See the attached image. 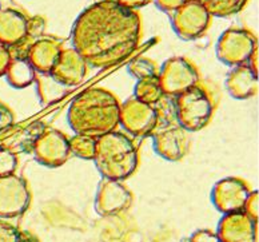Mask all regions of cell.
<instances>
[{
    "label": "cell",
    "instance_id": "obj_1",
    "mask_svg": "<svg viewBox=\"0 0 259 242\" xmlns=\"http://www.w3.org/2000/svg\"><path fill=\"white\" fill-rule=\"evenodd\" d=\"M142 35L141 16L118 2L94 3L81 12L71 31L72 49L85 63L108 67L128 58Z\"/></svg>",
    "mask_w": 259,
    "mask_h": 242
},
{
    "label": "cell",
    "instance_id": "obj_2",
    "mask_svg": "<svg viewBox=\"0 0 259 242\" xmlns=\"http://www.w3.org/2000/svg\"><path fill=\"white\" fill-rule=\"evenodd\" d=\"M120 103L118 98L102 87L79 94L68 110L71 129L79 135L99 138L119 125Z\"/></svg>",
    "mask_w": 259,
    "mask_h": 242
},
{
    "label": "cell",
    "instance_id": "obj_3",
    "mask_svg": "<svg viewBox=\"0 0 259 242\" xmlns=\"http://www.w3.org/2000/svg\"><path fill=\"white\" fill-rule=\"evenodd\" d=\"M94 160L104 178L122 181L137 170L139 153L133 139L114 130L97 138Z\"/></svg>",
    "mask_w": 259,
    "mask_h": 242
},
{
    "label": "cell",
    "instance_id": "obj_4",
    "mask_svg": "<svg viewBox=\"0 0 259 242\" xmlns=\"http://www.w3.org/2000/svg\"><path fill=\"white\" fill-rule=\"evenodd\" d=\"M179 126L186 131H199L208 125L215 110L214 95L206 85L195 83L175 99Z\"/></svg>",
    "mask_w": 259,
    "mask_h": 242
},
{
    "label": "cell",
    "instance_id": "obj_5",
    "mask_svg": "<svg viewBox=\"0 0 259 242\" xmlns=\"http://www.w3.org/2000/svg\"><path fill=\"white\" fill-rule=\"evenodd\" d=\"M258 49V39L243 28H229L221 35L217 45L219 60L231 67L246 64L254 50Z\"/></svg>",
    "mask_w": 259,
    "mask_h": 242
},
{
    "label": "cell",
    "instance_id": "obj_6",
    "mask_svg": "<svg viewBox=\"0 0 259 242\" xmlns=\"http://www.w3.org/2000/svg\"><path fill=\"white\" fill-rule=\"evenodd\" d=\"M158 78L164 95L171 97H178L179 94L200 80L199 72L193 62L182 56H174L166 60L159 68Z\"/></svg>",
    "mask_w": 259,
    "mask_h": 242
},
{
    "label": "cell",
    "instance_id": "obj_7",
    "mask_svg": "<svg viewBox=\"0 0 259 242\" xmlns=\"http://www.w3.org/2000/svg\"><path fill=\"white\" fill-rule=\"evenodd\" d=\"M171 23L179 37L193 41L206 32L211 23V15L199 0H186L181 7L172 11Z\"/></svg>",
    "mask_w": 259,
    "mask_h": 242
},
{
    "label": "cell",
    "instance_id": "obj_8",
    "mask_svg": "<svg viewBox=\"0 0 259 242\" xmlns=\"http://www.w3.org/2000/svg\"><path fill=\"white\" fill-rule=\"evenodd\" d=\"M31 202L28 183L15 174L0 177V218H15L26 213Z\"/></svg>",
    "mask_w": 259,
    "mask_h": 242
},
{
    "label": "cell",
    "instance_id": "obj_9",
    "mask_svg": "<svg viewBox=\"0 0 259 242\" xmlns=\"http://www.w3.org/2000/svg\"><path fill=\"white\" fill-rule=\"evenodd\" d=\"M119 123L124 130L137 137H146L155 131L158 125V111L154 106L131 98L120 106Z\"/></svg>",
    "mask_w": 259,
    "mask_h": 242
},
{
    "label": "cell",
    "instance_id": "obj_10",
    "mask_svg": "<svg viewBox=\"0 0 259 242\" xmlns=\"http://www.w3.org/2000/svg\"><path fill=\"white\" fill-rule=\"evenodd\" d=\"M250 189L241 178H225L215 183L211 190V201L223 214L243 212Z\"/></svg>",
    "mask_w": 259,
    "mask_h": 242
},
{
    "label": "cell",
    "instance_id": "obj_11",
    "mask_svg": "<svg viewBox=\"0 0 259 242\" xmlns=\"http://www.w3.org/2000/svg\"><path fill=\"white\" fill-rule=\"evenodd\" d=\"M32 153L45 166H60L71 155L68 138L58 130H45L35 142Z\"/></svg>",
    "mask_w": 259,
    "mask_h": 242
},
{
    "label": "cell",
    "instance_id": "obj_12",
    "mask_svg": "<svg viewBox=\"0 0 259 242\" xmlns=\"http://www.w3.org/2000/svg\"><path fill=\"white\" fill-rule=\"evenodd\" d=\"M133 194L120 181H102L95 199V210L102 217H110L124 212L131 206Z\"/></svg>",
    "mask_w": 259,
    "mask_h": 242
},
{
    "label": "cell",
    "instance_id": "obj_13",
    "mask_svg": "<svg viewBox=\"0 0 259 242\" xmlns=\"http://www.w3.org/2000/svg\"><path fill=\"white\" fill-rule=\"evenodd\" d=\"M219 242H256L258 222L244 212L225 214L218 225Z\"/></svg>",
    "mask_w": 259,
    "mask_h": 242
},
{
    "label": "cell",
    "instance_id": "obj_14",
    "mask_svg": "<svg viewBox=\"0 0 259 242\" xmlns=\"http://www.w3.org/2000/svg\"><path fill=\"white\" fill-rule=\"evenodd\" d=\"M87 72V63L76 50L63 49L50 74L67 87L78 86Z\"/></svg>",
    "mask_w": 259,
    "mask_h": 242
},
{
    "label": "cell",
    "instance_id": "obj_15",
    "mask_svg": "<svg viewBox=\"0 0 259 242\" xmlns=\"http://www.w3.org/2000/svg\"><path fill=\"white\" fill-rule=\"evenodd\" d=\"M155 151L167 160H179L189 150L187 131L181 126H171L160 131H154L152 135Z\"/></svg>",
    "mask_w": 259,
    "mask_h": 242
},
{
    "label": "cell",
    "instance_id": "obj_16",
    "mask_svg": "<svg viewBox=\"0 0 259 242\" xmlns=\"http://www.w3.org/2000/svg\"><path fill=\"white\" fill-rule=\"evenodd\" d=\"M28 37V18L16 8H0V43L15 47Z\"/></svg>",
    "mask_w": 259,
    "mask_h": 242
},
{
    "label": "cell",
    "instance_id": "obj_17",
    "mask_svg": "<svg viewBox=\"0 0 259 242\" xmlns=\"http://www.w3.org/2000/svg\"><path fill=\"white\" fill-rule=\"evenodd\" d=\"M63 50V42L55 37H39L30 46L27 59L30 60L35 71L40 74H49L55 66L60 52Z\"/></svg>",
    "mask_w": 259,
    "mask_h": 242
},
{
    "label": "cell",
    "instance_id": "obj_18",
    "mask_svg": "<svg viewBox=\"0 0 259 242\" xmlns=\"http://www.w3.org/2000/svg\"><path fill=\"white\" fill-rule=\"evenodd\" d=\"M45 130V127L39 123L20 127L12 125L0 133V149L10 150L15 154L16 151L30 153L32 151L33 145L39 138V135Z\"/></svg>",
    "mask_w": 259,
    "mask_h": 242
},
{
    "label": "cell",
    "instance_id": "obj_19",
    "mask_svg": "<svg viewBox=\"0 0 259 242\" xmlns=\"http://www.w3.org/2000/svg\"><path fill=\"white\" fill-rule=\"evenodd\" d=\"M258 85V74L247 64L234 67L226 79L227 91L235 99H248L256 95Z\"/></svg>",
    "mask_w": 259,
    "mask_h": 242
},
{
    "label": "cell",
    "instance_id": "obj_20",
    "mask_svg": "<svg viewBox=\"0 0 259 242\" xmlns=\"http://www.w3.org/2000/svg\"><path fill=\"white\" fill-rule=\"evenodd\" d=\"M7 82L15 89H24L35 82L36 71L27 56H12L6 71Z\"/></svg>",
    "mask_w": 259,
    "mask_h": 242
},
{
    "label": "cell",
    "instance_id": "obj_21",
    "mask_svg": "<svg viewBox=\"0 0 259 242\" xmlns=\"http://www.w3.org/2000/svg\"><path fill=\"white\" fill-rule=\"evenodd\" d=\"M37 85V94L43 103H52L64 98L70 91V87L58 82L51 74H39L35 78Z\"/></svg>",
    "mask_w": 259,
    "mask_h": 242
},
{
    "label": "cell",
    "instance_id": "obj_22",
    "mask_svg": "<svg viewBox=\"0 0 259 242\" xmlns=\"http://www.w3.org/2000/svg\"><path fill=\"white\" fill-rule=\"evenodd\" d=\"M163 97H164V93H163L158 76L141 79L135 85V97L134 98H137L138 101L143 102V103L154 106L155 103L162 101Z\"/></svg>",
    "mask_w": 259,
    "mask_h": 242
},
{
    "label": "cell",
    "instance_id": "obj_23",
    "mask_svg": "<svg viewBox=\"0 0 259 242\" xmlns=\"http://www.w3.org/2000/svg\"><path fill=\"white\" fill-rule=\"evenodd\" d=\"M211 16L227 18L241 12L248 0H199Z\"/></svg>",
    "mask_w": 259,
    "mask_h": 242
},
{
    "label": "cell",
    "instance_id": "obj_24",
    "mask_svg": "<svg viewBox=\"0 0 259 242\" xmlns=\"http://www.w3.org/2000/svg\"><path fill=\"white\" fill-rule=\"evenodd\" d=\"M68 145L71 154L83 159H94L97 151V138L76 134L74 138L68 139Z\"/></svg>",
    "mask_w": 259,
    "mask_h": 242
},
{
    "label": "cell",
    "instance_id": "obj_25",
    "mask_svg": "<svg viewBox=\"0 0 259 242\" xmlns=\"http://www.w3.org/2000/svg\"><path fill=\"white\" fill-rule=\"evenodd\" d=\"M128 71L138 80L159 75V67L156 66L155 62L147 58H138V59L131 60L128 64Z\"/></svg>",
    "mask_w": 259,
    "mask_h": 242
},
{
    "label": "cell",
    "instance_id": "obj_26",
    "mask_svg": "<svg viewBox=\"0 0 259 242\" xmlns=\"http://www.w3.org/2000/svg\"><path fill=\"white\" fill-rule=\"evenodd\" d=\"M0 242H31L30 234L8 221L0 220Z\"/></svg>",
    "mask_w": 259,
    "mask_h": 242
},
{
    "label": "cell",
    "instance_id": "obj_27",
    "mask_svg": "<svg viewBox=\"0 0 259 242\" xmlns=\"http://www.w3.org/2000/svg\"><path fill=\"white\" fill-rule=\"evenodd\" d=\"M18 168V156L10 150L0 149V177L14 174Z\"/></svg>",
    "mask_w": 259,
    "mask_h": 242
},
{
    "label": "cell",
    "instance_id": "obj_28",
    "mask_svg": "<svg viewBox=\"0 0 259 242\" xmlns=\"http://www.w3.org/2000/svg\"><path fill=\"white\" fill-rule=\"evenodd\" d=\"M259 197H258V190L250 191L247 197V201L244 204L243 212L247 214L250 218L258 222V213H259Z\"/></svg>",
    "mask_w": 259,
    "mask_h": 242
},
{
    "label": "cell",
    "instance_id": "obj_29",
    "mask_svg": "<svg viewBox=\"0 0 259 242\" xmlns=\"http://www.w3.org/2000/svg\"><path fill=\"white\" fill-rule=\"evenodd\" d=\"M182 242H219V238L214 231L208 230V229H199Z\"/></svg>",
    "mask_w": 259,
    "mask_h": 242
},
{
    "label": "cell",
    "instance_id": "obj_30",
    "mask_svg": "<svg viewBox=\"0 0 259 242\" xmlns=\"http://www.w3.org/2000/svg\"><path fill=\"white\" fill-rule=\"evenodd\" d=\"M45 19L40 16H33L28 19V37H40L45 31Z\"/></svg>",
    "mask_w": 259,
    "mask_h": 242
},
{
    "label": "cell",
    "instance_id": "obj_31",
    "mask_svg": "<svg viewBox=\"0 0 259 242\" xmlns=\"http://www.w3.org/2000/svg\"><path fill=\"white\" fill-rule=\"evenodd\" d=\"M14 122H15V118H14L11 110L3 102H0V133L12 126Z\"/></svg>",
    "mask_w": 259,
    "mask_h": 242
},
{
    "label": "cell",
    "instance_id": "obj_32",
    "mask_svg": "<svg viewBox=\"0 0 259 242\" xmlns=\"http://www.w3.org/2000/svg\"><path fill=\"white\" fill-rule=\"evenodd\" d=\"M12 59V54L10 47L4 46L3 43H0V76L6 75V71L8 68V64Z\"/></svg>",
    "mask_w": 259,
    "mask_h": 242
},
{
    "label": "cell",
    "instance_id": "obj_33",
    "mask_svg": "<svg viewBox=\"0 0 259 242\" xmlns=\"http://www.w3.org/2000/svg\"><path fill=\"white\" fill-rule=\"evenodd\" d=\"M156 6L166 12H172L179 8L186 0H155Z\"/></svg>",
    "mask_w": 259,
    "mask_h": 242
},
{
    "label": "cell",
    "instance_id": "obj_34",
    "mask_svg": "<svg viewBox=\"0 0 259 242\" xmlns=\"http://www.w3.org/2000/svg\"><path fill=\"white\" fill-rule=\"evenodd\" d=\"M120 6H123V7L126 8H130V10H137V8L139 7H143V6H146L147 3H150V0H116Z\"/></svg>",
    "mask_w": 259,
    "mask_h": 242
},
{
    "label": "cell",
    "instance_id": "obj_35",
    "mask_svg": "<svg viewBox=\"0 0 259 242\" xmlns=\"http://www.w3.org/2000/svg\"><path fill=\"white\" fill-rule=\"evenodd\" d=\"M248 67L251 68L255 74H258V49L254 50V52L250 56V59H248Z\"/></svg>",
    "mask_w": 259,
    "mask_h": 242
},
{
    "label": "cell",
    "instance_id": "obj_36",
    "mask_svg": "<svg viewBox=\"0 0 259 242\" xmlns=\"http://www.w3.org/2000/svg\"><path fill=\"white\" fill-rule=\"evenodd\" d=\"M100 2H116V0H95V3H100Z\"/></svg>",
    "mask_w": 259,
    "mask_h": 242
}]
</instances>
